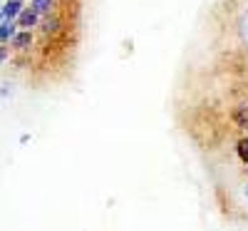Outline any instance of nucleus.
<instances>
[{
  "label": "nucleus",
  "mask_w": 248,
  "mask_h": 231,
  "mask_svg": "<svg viewBox=\"0 0 248 231\" xmlns=\"http://www.w3.org/2000/svg\"><path fill=\"white\" fill-rule=\"evenodd\" d=\"M17 25L20 28H35L37 25V10L35 8H25L17 13Z\"/></svg>",
  "instance_id": "f257e3e1"
},
{
  "label": "nucleus",
  "mask_w": 248,
  "mask_h": 231,
  "mask_svg": "<svg viewBox=\"0 0 248 231\" xmlns=\"http://www.w3.org/2000/svg\"><path fill=\"white\" fill-rule=\"evenodd\" d=\"M246 194H248V186H246Z\"/></svg>",
  "instance_id": "9d476101"
},
{
  "label": "nucleus",
  "mask_w": 248,
  "mask_h": 231,
  "mask_svg": "<svg viewBox=\"0 0 248 231\" xmlns=\"http://www.w3.org/2000/svg\"><path fill=\"white\" fill-rule=\"evenodd\" d=\"M238 157L248 164V139H241L238 142Z\"/></svg>",
  "instance_id": "423d86ee"
},
{
  "label": "nucleus",
  "mask_w": 248,
  "mask_h": 231,
  "mask_svg": "<svg viewBox=\"0 0 248 231\" xmlns=\"http://www.w3.org/2000/svg\"><path fill=\"white\" fill-rule=\"evenodd\" d=\"M10 40H13V48H15V50H28L30 43H32V35H30V30H25V33L13 35Z\"/></svg>",
  "instance_id": "7ed1b4c3"
},
{
  "label": "nucleus",
  "mask_w": 248,
  "mask_h": 231,
  "mask_svg": "<svg viewBox=\"0 0 248 231\" xmlns=\"http://www.w3.org/2000/svg\"><path fill=\"white\" fill-rule=\"evenodd\" d=\"M233 119L241 124V127H248V115H246L243 110H236V112H233Z\"/></svg>",
  "instance_id": "0eeeda50"
},
{
  "label": "nucleus",
  "mask_w": 248,
  "mask_h": 231,
  "mask_svg": "<svg viewBox=\"0 0 248 231\" xmlns=\"http://www.w3.org/2000/svg\"><path fill=\"white\" fill-rule=\"evenodd\" d=\"M5 57H8V50H5V48H0V62H3Z\"/></svg>",
  "instance_id": "1a4fd4ad"
},
{
  "label": "nucleus",
  "mask_w": 248,
  "mask_h": 231,
  "mask_svg": "<svg viewBox=\"0 0 248 231\" xmlns=\"http://www.w3.org/2000/svg\"><path fill=\"white\" fill-rule=\"evenodd\" d=\"M23 10V0H8V3L0 8V13H3V17L5 20H13V17H17V13Z\"/></svg>",
  "instance_id": "f03ea898"
},
{
  "label": "nucleus",
  "mask_w": 248,
  "mask_h": 231,
  "mask_svg": "<svg viewBox=\"0 0 248 231\" xmlns=\"http://www.w3.org/2000/svg\"><path fill=\"white\" fill-rule=\"evenodd\" d=\"M57 25H60V23H57L55 17H52V20H45V23H43V33H55Z\"/></svg>",
  "instance_id": "6e6552de"
},
{
  "label": "nucleus",
  "mask_w": 248,
  "mask_h": 231,
  "mask_svg": "<svg viewBox=\"0 0 248 231\" xmlns=\"http://www.w3.org/2000/svg\"><path fill=\"white\" fill-rule=\"evenodd\" d=\"M15 35V25H13V20H3L0 23V43H8V40Z\"/></svg>",
  "instance_id": "20e7f679"
},
{
  "label": "nucleus",
  "mask_w": 248,
  "mask_h": 231,
  "mask_svg": "<svg viewBox=\"0 0 248 231\" xmlns=\"http://www.w3.org/2000/svg\"><path fill=\"white\" fill-rule=\"evenodd\" d=\"M32 8L37 10V15H40V13H50L52 0H32Z\"/></svg>",
  "instance_id": "39448f33"
}]
</instances>
